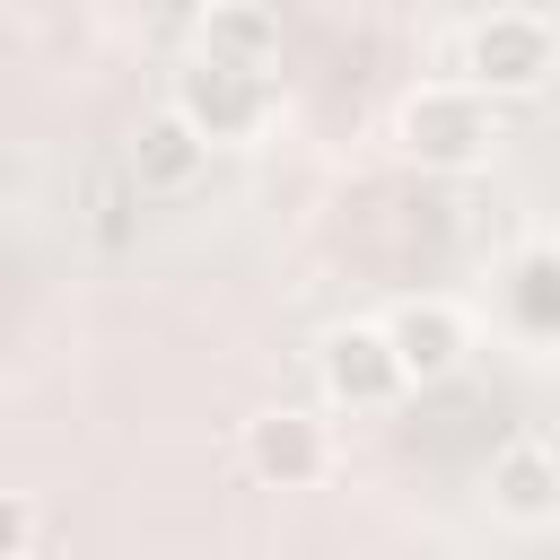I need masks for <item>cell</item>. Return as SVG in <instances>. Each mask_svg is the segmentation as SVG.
<instances>
[{"label":"cell","mask_w":560,"mask_h":560,"mask_svg":"<svg viewBox=\"0 0 560 560\" xmlns=\"http://www.w3.org/2000/svg\"><path fill=\"white\" fill-rule=\"evenodd\" d=\"M175 122H192L210 149H254L280 114V88L254 79V70H219V61H184L175 70Z\"/></svg>","instance_id":"cell-3"},{"label":"cell","mask_w":560,"mask_h":560,"mask_svg":"<svg viewBox=\"0 0 560 560\" xmlns=\"http://www.w3.org/2000/svg\"><path fill=\"white\" fill-rule=\"evenodd\" d=\"M201 175H210V140L192 122H175V114L140 122V140H131V184L140 192H192Z\"/></svg>","instance_id":"cell-9"},{"label":"cell","mask_w":560,"mask_h":560,"mask_svg":"<svg viewBox=\"0 0 560 560\" xmlns=\"http://www.w3.org/2000/svg\"><path fill=\"white\" fill-rule=\"evenodd\" d=\"M315 376H324V394H332L341 411H385V402H402V385H411L385 324H332V332L315 341Z\"/></svg>","instance_id":"cell-4"},{"label":"cell","mask_w":560,"mask_h":560,"mask_svg":"<svg viewBox=\"0 0 560 560\" xmlns=\"http://www.w3.org/2000/svg\"><path fill=\"white\" fill-rule=\"evenodd\" d=\"M385 332H394V359H402L411 385H438V376H455L472 359V315L455 298H402L385 315Z\"/></svg>","instance_id":"cell-6"},{"label":"cell","mask_w":560,"mask_h":560,"mask_svg":"<svg viewBox=\"0 0 560 560\" xmlns=\"http://www.w3.org/2000/svg\"><path fill=\"white\" fill-rule=\"evenodd\" d=\"M508 306L534 341H560V254H525L516 280H508Z\"/></svg>","instance_id":"cell-10"},{"label":"cell","mask_w":560,"mask_h":560,"mask_svg":"<svg viewBox=\"0 0 560 560\" xmlns=\"http://www.w3.org/2000/svg\"><path fill=\"white\" fill-rule=\"evenodd\" d=\"M245 472L271 481V490H315V481L332 472V429H324L315 411L271 402V411L245 420Z\"/></svg>","instance_id":"cell-5"},{"label":"cell","mask_w":560,"mask_h":560,"mask_svg":"<svg viewBox=\"0 0 560 560\" xmlns=\"http://www.w3.org/2000/svg\"><path fill=\"white\" fill-rule=\"evenodd\" d=\"M560 70V26L542 9H481L455 44V79L481 88L490 105L499 96H534L542 79Z\"/></svg>","instance_id":"cell-2"},{"label":"cell","mask_w":560,"mask_h":560,"mask_svg":"<svg viewBox=\"0 0 560 560\" xmlns=\"http://www.w3.org/2000/svg\"><path fill=\"white\" fill-rule=\"evenodd\" d=\"M490 508L508 525H560V446L542 438H508L490 455Z\"/></svg>","instance_id":"cell-8"},{"label":"cell","mask_w":560,"mask_h":560,"mask_svg":"<svg viewBox=\"0 0 560 560\" xmlns=\"http://www.w3.org/2000/svg\"><path fill=\"white\" fill-rule=\"evenodd\" d=\"M192 61L271 79V70H280V18H271L262 0H219V9L192 18Z\"/></svg>","instance_id":"cell-7"},{"label":"cell","mask_w":560,"mask_h":560,"mask_svg":"<svg viewBox=\"0 0 560 560\" xmlns=\"http://www.w3.org/2000/svg\"><path fill=\"white\" fill-rule=\"evenodd\" d=\"M394 149L429 175H472L499 158V105L464 79H429L394 105Z\"/></svg>","instance_id":"cell-1"},{"label":"cell","mask_w":560,"mask_h":560,"mask_svg":"<svg viewBox=\"0 0 560 560\" xmlns=\"http://www.w3.org/2000/svg\"><path fill=\"white\" fill-rule=\"evenodd\" d=\"M35 490H9L0 499V560H35Z\"/></svg>","instance_id":"cell-11"}]
</instances>
